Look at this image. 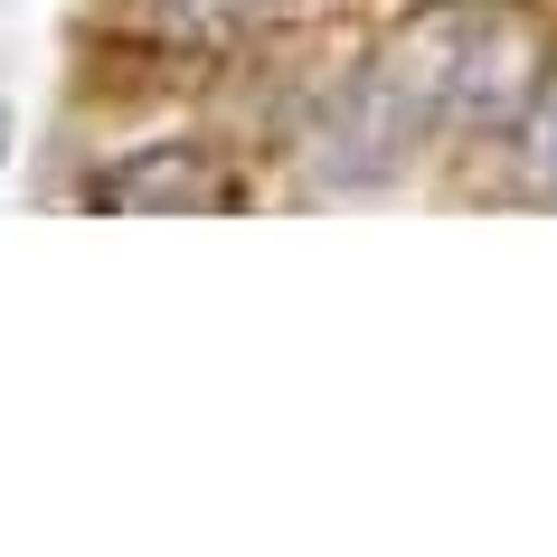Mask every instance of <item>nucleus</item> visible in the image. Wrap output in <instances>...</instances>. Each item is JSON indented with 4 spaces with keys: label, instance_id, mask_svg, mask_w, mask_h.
Instances as JSON below:
<instances>
[{
    "label": "nucleus",
    "instance_id": "1",
    "mask_svg": "<svg viewBox=\"0 0 557 557\" xmlns=\"http://www.w3.org/2000/svg\"><path fill=\"white\" fill-rule=\"evenodd\" d=\"M397 76L472 133H520L557 86V29L520 0H454L397 38Z\"/></svg>",
    "mask_w": 557,
    "mask_h": 557
},
{
    "label": "nucleus",
    "instance_id": "2",
    "mask_svg": "<svg viewBox=\"0 0 557 557\" xmlns=\"http://www.w3.org/2000/svg\"><path fill=\"white\" fill-rule=\"evenodd\" d=\"M425 95L397 76V66H369V76H350V86L322 104V123H312V143H302V171H312V189H387V180L416 161V143H425Z\"/></svg>",
    "mask_w": 557,
    "mask_h": 557
},
{
    "label": "nucleus",
    "instance_id": "3",
    "mask_svg": "<svg viewBox=\"0 0 557 557\" xmlns=\"http://www.w3.org/2000/svg\"><path fill=\"white\" fill-rule=\"evenodd\" d=\"M86 199L114 208V218H227V208H246V189H236V171H218L208 151L151 143V151H123L114 171H95Z\"/></svg>",
    "mask_w": 557,
    "mask_h": 557
},
{
    "label": "nucleus",
    "instance_id": "4",
    "mask_svg": "<svg viewBox=\"0 0 557 557\" xmlns=\"http://www.w3.org/2000/svg\"><path fill=\"white\" fill-rule=\"evenodd\" d=\"M274 10V0H143V20L180 48H218V38H246Z\"/></svg>",
    "mask_w": 557,
    "mask_h": 557
},
{
    "label": "nucleus",
    "instance_id": "5",
    "mask_svg": "<svg viewBox=\"0 0 557 557\" xmlns=\"http://www.w3.org/2000/svg\"><path fill=\"white\" fill-rule=\"evenodd\" d=\"M510 143H520V180L539 189V199H557V86L539 95V114H529Z\"/></svg>",
    "mask_w": 557,
    "mask_h": 557
}]
</instances>
